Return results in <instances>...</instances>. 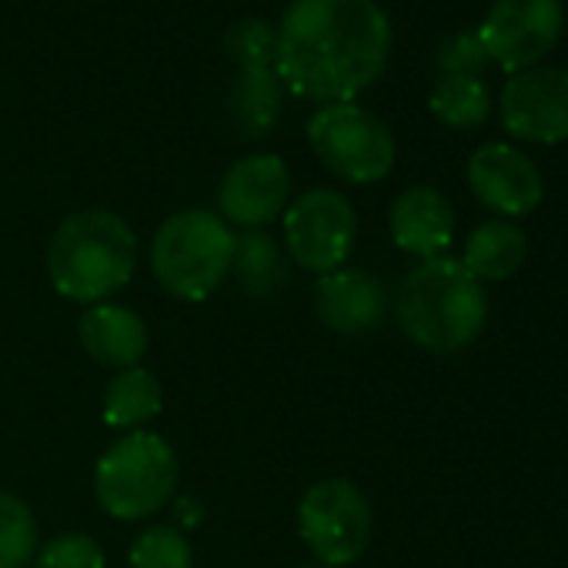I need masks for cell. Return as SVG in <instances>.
Segmentation results:
<instances>
[{
    "mask_svg": "<svg viewBox=\"0 0 568 568\" xmlns=\"http://www.w3.org/2000/svg\"><path fill=\"white\" fill-rule=\"evenodd\" d=\"M398 325L425 352L452 355L471 345L488 322L485 284L458 257L418 261L398 288Z\"/></svg>",
    "mask_w": 568,
    "mask_h": 568,
    "instance_id": "2",
    "label": "cell"
},
{
    "mask_svg": "<svg viewBox=\"0 0 568 568\" xmlns=\"http://www.w3.org/2000/svg\"><path fill=\"white\" fill-rule=\"evenodd\" d=\"M78 335L84 352L104 368H134L148 352V325L124 305H91L78 322Z\"/></svg>",
    "mask_w": 568,
    "mask_h": 568,
    "instance_id": "15",
    "label": "cell"
},
{
    "mask_svg": "<svg viewBox=\"0 0 568 568\" xmlns=\"http://www.w3.org/2000/svg\"><path fill=\"white\" fill-rule=\"evenodd\" d=\"M392 21L375 0H295L274 31V74L292 94L352 104L388 64Z\"/></svg>",
    "mask_w": 568,
    "mask_h": 568,
    "instance_id": "1",
    "label": "cell"
},
{
    "mask_svg": "<svg viewBox=\"0 0 568 568\" xmlns=\"http://www.w3.org/2000/svg\"><path fill=\"white\" fill-rule=\"evenodd\" d=\"M234 234L224 217L204 207L171 214L151 241V271L178 302H204L231 274Z\"/></svg>",
    "mask_w": 568,
    "mask_h": 568,
    "instance_id": "4",
    "label": "cell"
},
{
    "mask_svg": "<svg viewBox=\"0 0 568 568\" xmlns=\"http://www.w3.org/2000/svg\"><path fill=\"white\" fill-rule=\"evenodd\" d=\"M298 568H325V565H318V561H312V565H298Z\"/></svg>",
    "mask_w": 568,
    "mask_h": 568,
    "instance_id": "26",
    "label": "cell"
},
{
    "mask_svg": "<svg viewBox=\"0 0 568 568\" xmlns=\"http://www.w3.org/2000/svg\"><path fill=\"white\" fill-rule=\"evenodd\" d=\"M231 274L237 277V284L254 295V298H267L284 284V257L281 247L271 234L264 231H241L234 234V254H231Z\"/></svg>",
    "mask_w": 568,
    "mask_h": 568,
    "instance_id": "18",
    "label": "cell"
},
{
    "mask_svg": "<svg viewBox=\"0 0 568 568\" xmlns=\"http://www.w3.org/2000/svg\"><path fill=\"white\" fill-rule=\"evenodd\" d=\"M234 118L241 121L244 131L261 134L274 124L277 111H281V98H277V78L271 74V68H241V78L234 81Z\"/></svg>",
    "mask_w": 568,
    "mask_h": 568,
    "instance_id": "20",
    "label": "cell"
},
{
    "mask_svg": "<svg viewBox=\"0 0 568 568\" xmlns=\"http://www.w3.org/2000/svg\"><path fill=\"white\" fill-rule=\"evenodd\" d=\"M358 237L352 201L332 187H312L284 207V244L298 267L328 274L345 267Z\"/></svg>",
    "mask_w": 568,
    "mask_h": 568,
    "instance_id": "8",
    "label": "cell"
},
{
    "mask_svg": "<svg viewBox=\"0 0 568 568\" xmlns=\"http://www.w3.org/2000/svg\"><path fill=\"white\" fill-rule=\"evenodd\" d=\"M131 568H194V551L184 531L174 525H154L141 531L128 551Z\"/></svg>",
    "mask_w": 568,
    "mask_h": 568,
    "instance_id": "22",
    "label": "cell"
},
{
    "mask_svg": "<svg viewBox=\"0 0 568 568\" xmlns=\"http://www.w3.org/2000/svg\"><path fill=\"white\" fill-rule=\"evenodd\" d=\"M308 144L332 174L352 184H375L395 168V138L388 124L355 101L322 104L308 121Z\"/></svg>",
    "mask_w": 568,
    "mask_h": 568,
    "instance_id": "6",
    "label": "cell"
},
{
    "mask_svg": "<svg viewBox=\"0 0 568 568\" xmlns=\"http://www.w3.org/2000/svg\"><path fill=\"white\" fill-rule=\"evenodd\" d=\"M164 408V388L154 372L134 365L124 368L104 388V422L111 428H141Z\"/></svg>",
    "mask_w": 568,
    "mask_h": 568,
    "instance_id": "17",
    "label": "cell"
},
{
    "mask_svg": "<svg viewBox=\"0 0 568 568\" xmlns=\"http://www.w3.org/2000/svg\"><path fill=\"white\" fill-rule=\"evenodd\" d=\"M565 28L561 0H495L481 18L478 38L491 64L508 74L538 68Z\"/></svg>",
    "mask_w": 568,
    "mask_h": 568,
    "instance_id": "9",
    "label": "cell"
},
{
    "mask_svg": "<svg viewBox=\"0 0 568 568\" xmlns=\"http://www.w3.org/2000/svg\"><path fill=\"white\" fill-rule=\"evenodd\" d=\"M388 231L405 254L418 261L442 257L455 237V207L438 187L415 184L392 201Z\"/></svg>",
    "mask_w": 568,
    "mask_h": 568,
    "instance_id": "14",
    "label": "cell"
},
{
    "mask_svg": "<svg viewBox=\"0 0 568 568\" xmlns=\"http://www.w3.org/2000/svg\"><path fill=\"white\" fill-rule=\"evenodd\" d=\"M138 237L131 224L104 207L64 217L48 244V277L54 292L78 305H101L134 277Z\"/></svg>",
    "mask_w": 568,
    "mask_h": 568,
    "instance_id": "3",
    "label": "cell"
},
{
    "mask_svg": "<svg viewBox=\"0 0 568 568\" xmlns=\"http://www.w3.org/2000/svg\"><path fill=\"white\" fill-rule=\"evenodd\" d=\"M468 187L471 194L501 217H525L541 204L545 184L535 161L501 141L481 144L468 158Z\"/></svg>",
    "mask_w": 568,
    "mask_h": 568,
    "instance_id": "12",
    "label": "cell"
},
{
    "mask_svg": "<svg viewBox=\"0 0 568 568\" xmlns=\"http://www.w3.org/2000/svg\"><path fill=\"white\" fill-rule=\"evenodd\" d=\"M34 568H104V551L91 535L68 531V535L51 538L38 551Z\"/></svg>",
    "mask_w": 568,
    "mask_h": 568,
    "instance_id": "24",
    "label": "cell"
},
{
    "mask_svg": "<svg viewBox=\"0 0 568 568\" xmlns=\"http://www.w3.org/2000/svg\"><path fill=\"white\" fill-rule=\"evenodd\" d=\"M178 485V455L154 432L121 435L94 468V495L118 521H138L164 508Z\"/></svg>",
    "mask_w": 568,
    "mask_h": 568,
    "instance_id": "5",
    "label": "cell"
},
{
    "mask_svg": "<svg viewBox=\"0 0 568 568\" xmlns=\"http://www.w3.org/2000/svg\"><path fill=\"white\" fill-rule=\"evenodd\" d=\"M501 124L511 138L528 144L568 141V71L528 68L505 81L498 98Z\"/></svg>",
    "mask_w": 568,
    "mask_h": 568,
    "instance_id": "10",
    "label": "cell"
},
{
    "mask_svg": "<svg viewBox=\"0 0 568 568\" xmlns=\"http://www.w3.org/2000/svg\"><path fill=\"white\" fill-rule=\"evenodd\" d=\"M528 257V237L515 221H481L468 237L462 251V264L475 281H508Z\"/></svg>",
    "mask_w": 568,
    "mask_h": 568,
    "instance_id": "16",
    "label": "cell"
},
{
    "mask_svg": "<svg viewBox=\"0 0 568 568\" xmlns=\"http://www.w3.org/2000/svg\"><path fill=\"white\" fill-rule=\"evenodd\" d=\"M292 197V174L277 154H244L237 158L217 187L221 217L244 227L261 231L274 217L284 214Z\"/></svg>",
    "mask_w": 568,
    "mask_h": 568,
    "instance_id": "11",
    "label": "cell"
},
{
    "mask_svg": "<svg viewBox=\"0 0 568 568\" xmlns=\"http://www.w3.org/2000/svg\"><path fill=\"white\" fill-rule=\"evenodd\" d=\"M298 535L325 568L352 565L372 538V505L348 478L315 481L298 501Z\"/></svg>",
    "mask_w": 568,
    "mask_h": 568,
    "instance_id": "7",
    "label": "cell"
},
{
    "mask_svg": "<svg viewBox=\"0 0 568 568\" xmlns=\"http://www.w3.org/2000/svg\"><path fill=\"white\" fill-rule=\"evenodd\" d=\"M315 312L338 335H368L388 315V292L362 267H335L315 281Z\"/></svg>",
    "mask_w": 568,
    "mask_h": 568,
    "instance_id": "13",
    "label": "cell"
},
{
    "mask_svg": "<svg viewBox=\"0 0 568 568\" xmlns=\"http://www.w3.org/2000/svg\"><path fill=\"white\" fill-rule=\"evenodd\" d=\"M38 551V521L24 498L0 491V568H28Z\"/></svg>",
    "mask_w": 568,
    "mask_h": 568,
    "instance_id": "21",
    "label": "cell"
},
{
    "mask_svg": "<svg viewBox=\"0 0 568 568\" xmlns=\"http://www.w3.org/2000/svg\"><path fill=\"white\" fill-rule=\"evenodd\" d=\"M485 64H488V54L481 48L478 31L452 34L435 51V71H438V78H481Z\"/></svg>",
    "mask_w": 568,
    "mask_h": 568,
    "instance_id": "23",
    "label": "cell"
},
{
    "mask_svg": "<svg viewBox=\"0 0 568 568\" xmlns=\"http://www.w3.org/2000/svg\"><path fill=\"white\" fill-rule=\"evenodd\" d=\"M224 44L241 68H267L274 61V34L261 21H237Z\"/></svg>",
    "mask_w": 568,
    "mask_h": 568,
    "instance_id": "25",
    "label": "cell"
},
{
    "mask_svg": "<svg viewBox=\"0 0 568 568\" xmlns=\"http://www.w3.org/2000/svg\"><path fill=\"white\" fill-rule=\"evenodd\" d=\"M428 108L442 124L455 131H475L491 114V91L481 78H438Z\"/></svg>",
    "mask_w": 568,
    "mask_h": 568,
    "instance_id": "19",
    "label": "cell"
}]
</instances>
